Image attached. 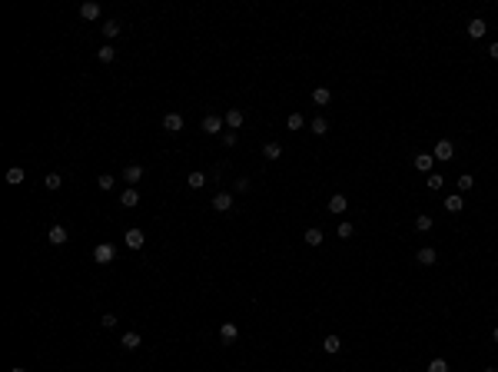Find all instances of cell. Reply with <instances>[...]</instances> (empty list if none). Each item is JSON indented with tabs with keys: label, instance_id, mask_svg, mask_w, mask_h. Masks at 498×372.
<instances>
[{
	"label": "cell",
	"instance_id": "1",
	"mask_svg": "<svg viewBox=\"0 0 498 372\" xmlns=\"http://www.w3.org/2000/svg\"><path fill=\"white\" fill-rule=\"evenodd\" d=\"M113 256H116V246H113V242H100V246L93 249V260L100 262V266H107V262H113Z\"/></svg>",
	"mask_w": 498,
	"mask_h": 372
},
{
	"label": "cell",
	"instance_id": "30",
	"mask_svg": "<svg viewBox=\"0 0 498 372\" xmlns=\"http://www.w3.org/2000/svg\"><path fill=\"white\" fill-rule=\"evenodd\" d=\"M103 34H107V37H116V34H120V20H107V23H103Z\"/></svg>",
	"mask_w": 498,
	"mask_h": 372
},
{
	"label": "cell",
	"instance_id": "13",
	"mask_svg": "<svg viewBox=\"0 0 498 372\" xmlns=\"http://www.w3.org/2000/svg\"><path fill=\"white\" fill-rule=\"evenodd\" d=\"M432 163H435L432 153H419V156H415V169H419V173H432Z\"/></svg>",
	"mask_w": 498,
	"mask_h": 372
},
{
	"label": "cell",
	"instance_id": "8",
	"mask_svg": "<svg viewBox=\"0 0 498 372\" xmlns=\"http://www.w3.org/2000/svg\"><path fill=\"white\" fill-rule=\"evenodd\" d=\"M415 260L422 262V266H435V260H439V253H435L432 246H422V249L415 253Z\"/></svg>",
	"mask_w": 498,
	"mask_h": 372
},
{
	"label": "cell",
	"instance_id": "18",
	"mask_svg": "<svg viewBox=\"0 0 498 372\" xmlns=\"http://www.w3.org/2000/svg\"><path fill=\"white\" fill-rule=\"evenodd\" d=\"M322 349H326V353H329V355H335V353H339V349H342V342H339V335H326V339H322Z\"/></svg>",
	"mask_w": 498,
	"mask_h": 372
},
{
	"label": "cell",
	"instance_id": "38",
	"mask_svg": "<svg viewBox=\"0 0 498 372\" xmlns=\"http://www.w3.org/2000/svg\"><path fill=\"white\" fill-rule=\"evenodd\" d=\"M233 189H236V193H246V189H249V180H246V176H240V180H236V186H233Z\"/></svg>",
	"mask_w": 498,
	"mask_h": 372
},
{
	"label": "cell",
	"instance_id": "31",
	"mask_svg": "<svg viewBox=\"0 0 498 372\" xmlns=\"http://www.w3.org/2000/svg\"><path fill=\"white\" fill-rule=\"evenodd\" d=\"M428 372H448V362L445 359H432L428 362Z\"/></svg>",
	"mask_w": 498,
	"mask_h": 372
},
{
	"label": "cell",
	"instance_id": "29",
	"mask_svg": "<svg viewBox=\"0 0 498 372\" xmlns=\"http://www.w3.org/2000/svg\"><path fill=\"white\" fill-rule=\"evenodd\" d=\"M43 186H47V189H60V186H63V176H60V173H50V176L43 180Z\"/></svg>",
	"mask_w": 498,
	"mask_h": 372
},
{
	"label": "cell",
	"instance_id": "35",
	"mask_svg": "<svg viewBox=\"0 0 498 372\" xmlns=\"http://www.w3.org/2000/svg\"><path fill=\"white\" fill-rule=\"evenodd\" d=\"M428 189H442V176L439 173H428Z\"/></svg>",
	"mask_w": 498,
	"mask_h": 372
},
{
	"label": "cell",
	"instance_id": "24",
	"mask_svg": "<svg viewBox=\"0 0 498 372\" xmlns=\"http://www.w3.org/2000/svg\"><path fill=\"white\" fill-rule=\"evenodd\" d=\"M415 229H419V233H428V229H432V216H428V213H419V216H415Z\"/></svg>",
	"mask_w": 498,
	"mask_h": 372
},
{
	"label": "cell",
	"instance_id": "26",
	"mask_svg": "<svg viewBox=\"0 0 498 372\" xmlns=\"http://www.w3.org/2000/svg\"><path fill=\"white\" fill-rule=\"evenodd\" d=\"M23 176H27V173H23L20 167H10V169H7V183H14V186L23 183Z\"/></svg>",
	"mask_w": 498,
	"mask_h": 372
},
{
	"label": "cell",
	"instance_id": "27",
	"mask_svg": "<svg viewBox=\"0 0 498 372\" xmlns=\"http://www.w3.org/2000/svg\"><path fill=\"white\" fill-rule=\"evenodd\" d=\"M461 206H465L461 196H445V209H448V213H461Z\"/></svg>",
	"mask_w": 498,
	"mask_h": 372
},
{
	"label": "cell",
	"instance_id": "17",
	"mask_svg": "<svg viewBox=\"0 0 498 372\" xmlns=\"http://www.w3.org/2000/svg\"><path fill=\"white\" fill-rule=\"evenodd\" d=\"M346 206H349V200L342 196V193H335L329 200V213H346Z\"/></svg>",
	"mask_w": 498,
	"mask_h": 372
},
{
	"label": "cell",
	"instance_id": "11",
	"mask_svg": "<svg viewBox=\"0 0 498 372\" xmlns=\"http://www.w3.org/2000/svg\"><path fill=\"white\" fill-rule=\"evenodd\" d=\"M236 335H240V326H236V322H222V326H220V339H222V342H233Z\"/></svg>",
	"mask_w": 498,
	"mask_h": 372
},
{
	"label": "cell",
	"instance_id": "6",
	"mask_svg": "<svg viewBox=\"0 0 498 372\" xmlns=\"http://www.w3.org/2000/svg\"><path fill=\"white\" fill-rule=\"evenodd\" d=\"M163 130L166 133H180V130H183V116H180V113H166V116H163Z\"/></svg>",
	"mask_w": 498,
	"mask_h": 372
},
{
	"label": "cell",
	"instance_id": "9",
	"mask_svg": "<svg viewBox=\"0 0 498 372\" xmlns=\"http://www.w3.org/2000/svg\"><path fill=\"white\" fill-rule=\"evenodd\" d=\"M200 127H203V133H220L222 130V116H213V113H209V116H203Z\"/></svg>",
	"mask_w": 498,
	"mask_h": 372
},
{
	"label": "cell",
	"instance_id": "39",
	"mask_svg": "<svg viewBox=\"0 0 498 372\" xmlns=\"http://www.w3.org/2000/svg\"><path fill=\"white\" fill-rule=\"evenodd\" d=\"M488 56H492V60H498V43H492V47H488Z\"/></svg>",
	"mask_w": 498,
	"mask_h": 372
},
{
	"label": "cell",
	"instance_id": "14",
	"mask_svg": "<svg viewBox=\"0 0 498 372\" xmlns=\"http://www.w3.org/2000/svg\"><path fill=\"white\" fill-rule=\"evenodd\" d=\"M140 342H143V339H140V333H123V339H120V346H123L127 353L140 349Z\"/></svg>",
	"mask_w": 498,
	"mask_h": 372
},
{
	"label": "cell",
	"instance_id": "2",
	"mask_svg": "<svg viewBox=\"0 0 498 372\" xmlns=\"http://www.w3.org/2000/svg\"><path fill=\"white\" fill-rule=\"evenodd\" d=\"M432 156H435V160H452V156H455V143H452V140H439L435 149H432Z\"/></svg>",
	"mask_w": 498,
	"mask_h": 372
},
{
	"label": "cell",
	"instance_id": "32",
	"mask_svg": "<svg viewBox=\"0 0 498 372\" xmlns=\"http://www.w3.org/2000/svg\"><path fill=\"white\" fill-rule=\"evenodd\" d=\"M472 186H475V183H472V176H468V173H465V176H459V193H468Z\"/></svg>",
	"mask_w": 498,
	"mask_h": 372
},
{
	"label": "cell",
	"instance_id": "12",
	"mask_svg": "<svg viewBox=\"0 0 498 372\" xmlns=\"http://www.w3.org/2000/svg\"><path fill=\"white\" fill-rule=\"evenodd\" d=\"M80 17H83V20H100V3L87 0V3L80 7Z\"/></svg>",
	"mask_w": 498,
	"mask_h": 372
},
{
	"label": "cell",
	"instance_id": "40",
	"mask_svg": "<svg viewBox=\"0 0 498 372\" xmlns=\"http://www.w3.org/2000/svg\"><path fill=\"white\" fill-rule=\"evenodd\" d=\"M10 372H27V369H20V366H14V369H10Z\"/></svg>",
	"mask_w": 498,
	"mask_h": 372
},
{
	"label": "cell",
	"instance_id": "4",
	"mask_svg": "<svg viewBox=\"0 0 498 372\" xmlns=\"http://www.w3.org/2000/svg\"><path fill=\"white\" fill-rule=\"evenodd\" d=\"M123 180H127V186L140 183V180H143V167H140V163H127V167H123Z\"/></svg>",
	"mask_w": 498,
	"mask_h": 372
},
{
	"label": "cell",
	"instance_id": "19",
	"mask_svg": "<svg viewBox=\"0 0 498 372\" xmlns=\"http://www.w3.org/2000/svg\"><path fill=\"white\" fill-rule=\"evenodd\" d=\"M262 156H266V160H279V156H282V147L273 140V143H266V147H262Z\"/></svg>",
	"mask_w": 498,
	"mask_h": 372
},
{
	"label": "cell",
	"instance_id": "42",
	"mask_svg": "<svg viewBox=\"0 0 498 372\" xmlns=\"http://www.w3.org/2000/svg\"><path fill=\"white\" fill-rule=\"evenodd\" d=\"M485 372H498V369H495V366H488V369H485Z\"/></svg>",
	"mask_w": 498,
	"mask_h": 372
},
{
	"label": "cell",
	"instance_id": "22",
	"mask_svg": "<svg viewBox=\"0 0 498 372\" xmlns=\"http://www.w3.org/2000/svg\"><path fill=\"white\" fill-rule=\"evenodd\" d=\"M186 183H189V189H203V186H206V173H200V169H196V173H189V180H186Z\"/></svg>",
	"mask_w": 498,
	"mask_h": 372
},
{
	"label": "cell",
	"instance_id": "34",
	"mask_svg": "<svg viewBox=\"0 0 498 372\" xmlns=\"http://www.w3.org/2000/svg\"><path fill=\"white\" fill-rule=\"evenodd\" d=\"M100 189H103V193H110V189H113V176H110V173L100 176Z\"/></svg>",
	"mask_w": 498,
	"mask_h": 372
},
{
	"label": "cell",
	"instance_id": "16",
	"mask_svg": "<svg viewBox=\"0 0 498 372\" xmlns=\"http://www.w3.org/2000/svg\"><path fill=\"white\" fill-rule=\"evenodd\" d=\"M47 240L54 242V246H63V242H67V229H63V226H50Z\"/></svg>",
	"mask_w": 498,
	"mask_h": 372
},
{
	"label": "cell",
	"instance_id": "5",
	"mask_svg": "<svg viewBox=\"0 0 498 372\" xmlns=\"http://www.w3.org/2000/svg\"><path fill=\"white\" fill-rule=\"evenodd\" d=\"M213 209L216 213H229L233 209V193H216L213 196Z\"/></svg>",
	"mask_w": 498,
	"mask_h": 372
},
{
	"label": "cell",
	"instance_id": "10",
	"mask_svg": "<svg viewBox=\"0 0 498 372\" xmlns=\"http://www.w3.org/2000/svg\"><path fill=\"white\" fill-rule=\"evenodd\" d=\"M123 240H127V246H129V249H140L147 236H143V229H127V236H123Z\"/></svg>",
	"mask_w": 498,
	"mask_h": 372
},
{
	"label": "cell",
	"instance_id": "41",
	"mask_svg": "<svg viewBox=\"0 0 498 372\" xmlns=\"http://www.w3.org/2000/svg\"><path fill=\"white\" fill-rule=\"evenodd\" d=\"M492 339H495V342H498V326H495V333H492Z\"/></svg>",
	"mask_w": 498,
	"mask_h": 372
},
{
	"label": "cell",
	"instance_id": "15",
	"mask_svg": "<svg viewBox=\"0 0 498 372\" xmlns=\"http://www.w3.org/2000/svg\"><path fill=\"white\" fill-rule=\"evenodd\" d=\"M136 203H140V193H136L133 186H127V189L120 193V206H127V209H129V206H136Z\"/></svg>",
	"mask_w": 498,
	"mask_h": 372
},
{
	"label": "cell",
	"instance_id": "37",
	"mask_svg": "<svg viewBox=\"0 0 498 372\" xmlns=\"http://www.w3.org/2000/svg\"><path fill=\"white\" fill-rule=\"evenodd\" d=\"M236 140H240V136H236L233 130H229V133H222V143H226V147H236Z\"/></svg>",
	"mask_w": 498,
	"mask_h": 372
},
{
	"label": "cell",
	"instance_id": "21",
	"mask_svg": "<svg viewBox=\"0 0 498 372\" xmlns=\"http://www.w3.org/2000/svg\"><path fill=\"white\" fill-rule=\"evenodd\" d=\"M286 127H289V130H302V127H306V116H302V113H289V116H286Z\"/></svg>",
	"mask_w": 498,
	"mask_h": 372
},
{
	"label": "cell",
	"instance_id": "7",
	"mask_svg": "<svg viewBox=\"0 0 498 372\" xmlns=\"http://www.w3.org/2000/svg\"><path fill=\"white\" fill-rule=\"evenodd\" d=\"M485 30H488V23H485L481 17H472V20H468V37H472V40L485 37Z\"/></svg>",
	"mask_w": 498,
	"mask_h": 372
},
{
	"label": "cell",
	"instance_id": "25",
	"mask_svg": "<svg viewBox=\"0 0 498 372\" xmlns=\"http://www.w3.org/2000/svg\"><path fill=\"white\" fill-rule=\"evenodd\" d=\"M313 133H315V136H326V133H329V120L315 116V120H313Z\"/></svg>",
	"mask_w": 498,
	"mask_h": 372
},
{
	"label": "cell",
	"instance_id": "33",
	"mask_svg": "<svg viewBox=\"0 0 498 372\" xmlns=\"http://www.w3.org/2000/svg\"><path fill=\"white\" fill-rule=\"evenodd\" d=\"M100 326H103V329H113V326H116V316H113V313H103V316H100Z\"/></svg>",
	"mask_w": 498,
	"mask_h": 372
},
{
	"label": "cell",
	"instance_id": "36",
	"mask_svg": "<svg viewBox=\"0 0 498 372\" xmlns=\"http://www.w3.org/2000/svg\"><path fill=\"white\" fill-rule=\"evenodd\" d=\"M352 233H355V229H352V223H339V236H342V240H349Z\"/></svg>",
	"mask_w": 498,
	"mask_h": 372
},
{
	"label": "cell",
	"instance_id": "28",
	"mask_svg": "<svg viewBox=\"0 0 498 372\" xmlns=\"http://www.w3.org/2000/svg\"><path fill=\"white\" fill-rule=\"evenodd\" d=\"M96 56H100V63H113V56H116V50H113L110 43H107V47H100V54H96Z\"/></svg>",
	"mask_w": 498,
	"mask_h": 372
},
{
	"label": "cell",
	"instance_id": "23",
	"mask_svg": "<svg viewBox=\"0 0 498 372\" xmlns=\"http://www.w3.org/2000/svg\"><path fill=\"white\" fill-rule=\"evenodd\" d=\"M313 100H315V103H319V107H326V103H329V100H332V93L326 90V87H315V90H313Z\"/></svg>",
	"mask_w": 498,
	"mask_h": 372
},
{
	"label": "cell",
	"instance_id": "3",
	"mask_svg": "<svg viewBox=\"0 0 498 372\" xmlns=\"http://www.w3.org/2000/svg\"><path fill=\"white\" fill-rule=\"evenodd\" d=\"M222 120H226V123H229V130L236 133V130H240V127H242V120H246V113H242L240 107H229V110H226V116H222Z\"/></svg>",
	"mask_w": 498,
	"mask_h": 372
},
{
	"label": "cell",
	"instance_id": "20",
	"mask_svg": "<svg viewBox=\"0 0 498 372\" xmlns=\"http://www.w3.org/2000/svg\"><path fill=\"white\" fill-rule=\"evenodd\" d=\"M302 240L309 242V246H322V229H315V226H309V229H306V236H302Z\"/></svg>",
	"mask_w": 498,
	"mask_h": 372
}]
</instances>
